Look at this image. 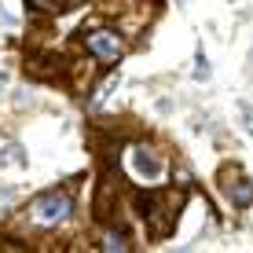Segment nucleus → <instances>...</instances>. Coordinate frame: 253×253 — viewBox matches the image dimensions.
Here are the masks:
<instances>
[{"label":"nucleus","instance_id":"1","mask_svg":"<svg viewBox=\"0 0 253 253\" xmlns=\"http://www.w3.org/2000/svg\"><path fill=\"white\" fill-rule=\"evenodd\" d=\"M74 213V202H70L66 191H41L37 198L26 209V228L30 231H55L63 228Z\"/></svg>","mask_w":253,"mask_h":253},{"label":"nucleus","instance_id":"2","mask_svg":"<svg viewBox=\"0 0 253 253\" xmlns=\"http://www.w3.org/2000/svg\"><path fill=\"white\" fill-rule=\"evenodd\" d=\"M165 169H169V165H165V158H162L158 151H154V147L132 143V147L125 151V172L136 180L139 187H154V184H162V180H165Z\"/></svg>","mask_w":253,"mask_h":253},{"label":"nucleus","instance_id":"3","mask_svg":"<svg viewBox=\"0 0 253 253\" xmlns=\"http://www.w3.org/2000/svg\"><path fill=\"white\" fill-rule=\"evenodd\" d=\"M84 48H88L99 63L114 66V63H121V55H125V37H121L118 30H110V26H95V30L84 33Z\"/></svg>","mask_w":253,"mask_h":253},{"label":"nucleus","instance_id":"4","mask_svg":"<svg viewBox=\"0 0 253 253\" xmlns=\"http://www.w3.org/2000/svg\"><path fill=\"white\" fill-rule=\"evenodd\" d=\"M224 195H228V202L235 209H250L253 206V180L250 176H228V184H224Z\"/></svg>","mask_w":253,"mask_h":253},{"label":"nucleus","instance_id":"5","mask_svg":"<svg viewBox=\"0 0 253 253\" xmlns=\"http://www.w3.org/2000/svg\"><path fill=\"white\" fill-rule=\"evenodd\" d=\"M99 250H107V253H128V250H132V239H128L121 228H110V231L99 235Z\"/></svg>","mask_w":253,"mask_h":253},{"label":"nucleus","instance_id":"6","mask_svg":"<svg viewBox=\"0 0 253 253\" xmlns=\"http://www.w3.org/2000/svg\"><path fill=\"white\" fill-rule=\"evenodd\" d=\"M33 4H41L44 11H59V7H66V4H84V0H33Z\"/></svg>","mask_w":253,"mask_h":253},{"label":"nucleus","instance_id":"7","mask_svg":"<svg viewBox=\"0 0 253 253\" xmlns=\"http://www.w3.org/2000/svg\"><path fill=\"white\" fill-rule=\"evenodd\" d=\"M239 114H242V121H246V132L253 136V107L250 103H239Z\"/></svg>","mask_w":253,"mask_h":253},{"label":"nucleus","instance_id":"8","mask_svg":"<svg viewBox=\"0 0 253 253\" xmlns=\"http://www.w3.org/2000/svg\"><path fill=\"white\" fill-rule=\"evenodd\" d=\"M11 206H15V191L4 187V191H0V213H4V209H11Z\"/></svg>","mask_w":253,"mask_h":253},{"label":"nucleus","instance_id":"9","mask_svg":"<svg viewBox=\"0 0 253 253\" xmlns=\"http://www.w3.org/2000/svg\"><path fill=\"white\" fill-rule=\"evenodd\" d=\"M198 77H202V81L209 77V63H206V55H202V51H198Z\"/></svg>","mask_w":253,"mask_h":253}]
</instances>
